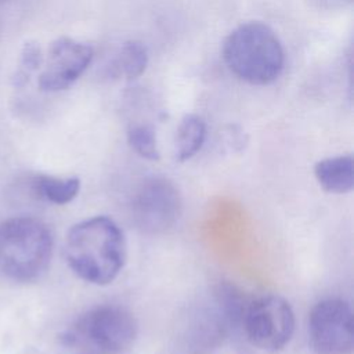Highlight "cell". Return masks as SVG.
Returning a JSON list of instances; mask_svg holds the SVG:
<instances>
[{
    "mask_svg": "<svg viewBox=\"0 0 354 354\" xmlns=\"http://www.w3.org/2000/svg\"><path fill=\"white\" fill-rule=\"evenodd\" d=\"M205 140H206L205 120L195 113L185 115L177 127L176 158L180 162L194 158L202 148Z\"/></svg>",
    "mask_w": 354,
    "mask_h": 354,
    "instance_id": "obj_10",
    "label": "cell"
},
{
    "mask_svg": "<svg viewBox=\"0 0 354 354\" xmlns=\"http://www.w3.org/2000/svg\"><path fill=\"white\" fill-rule=\"evenodd\" d=\"M79 354H86V353H79Z\"/></svg>",
    "mask_w": 354,
    "mask_h": 354,
    "instance_id": "obj_17",
    "label": "cell"
},
{
    "mask_svg": "<svg viewBox=\"0 0 354 354\" xmlns=\"http://www.w3.org/2000/svg\"><path fill=\"white\" fill-rule=\"evenodd\" d=\"M33 187L40 198L55 205H66L79 195L80 178L40 174L33 180Z\"/></svg>",
    "mask_w": 354,
    "mask_h": 354,
    "instance_id": "obj_11",
    "label": "cell"
},
{
    "mask_svg": "<svg viewBox=\"0 0 354 354\" xmlns=\"http://www.w3.org/2000/svg\"><path fill=\"white\" fill-rule=\"evenodd\" d=\"M53 256L50 228L35 217H12L0 224V272L29 282L40 278Z\"/></svg>",
    "mask_w": 354,
    "mask_h": 354,
    "instance_id": "obj_3",
    "label": "cell"
},
{
    "mask_svg": "<svg viewBox=\"0 0 354 354\" xmlns=\"http://www.w3.org/2000/svg\"><path fill=\"white\" fill-rule=\"evenodd\" d=\"M43 62L41 50L40 46L36 41H26L21 50V61H19V69L15 72L12 77V83L17 87H22L28 79L29 75L36 71Z\"/></svg>",
    "mask_w": 354,
    "mask_h": 354,
    "instance_id": "obj_14",
    "label": "cell"
},
{
    "mask_svg": "<svg viewBox=\"0 0 354 354\" xmlns=\"http://www.w3.org/2000/svg\"><path fill=\"white\" fill-rule=\"evenodd\" d=\"M318 184L330 194H347L354 188V159L351 155L329 156L317 162Z\"/></svg>",
    "mask_w": 354,
    "mask_h": 354,
    "instance_id": "obj_9",
    "label": "cell"
},
{
    "mask_svg": "<svg viewBox=\"0 0 354 354\" xmlns=\"http://www.w3.org/2000/svg\"><path fill=\"white\" fill-rule=\"evenodd\" d=\"M137 335L138 324L129 310L104 304L82 314L61 340L86 354H124L134 346Z\"/></svg>",
    "mask_w": 354,
    "mask_h": 354,
    "instance_id": "obj_4",
    "label": "cell"
},
{
    "mask_svg": "<svg viewBox=\"0 0 354 354\" xmlns=\"http://www.w3.org/2000/svg\"><path fill=\"white\" fill-rule=\"evenodd\" d=\"M177 187L165 177H149L137 188L131 202L134 224L147 234H162L171 228L181 214Z\"/></svg>",
    "mask_w": 354,
    "mask_h": 354,
    "instance_id": "obj_7",
    "label": "cell"
},
{
    "mask_svg": "<svg viewBox=\"0 0 354 354\" xmlns=\"http://www.w3.org/2000/svg\"><path fill=\"white\" fill-rule=\"evenodd\" d=\"M242 328L252 346L264 351H279L293 336L295 313L283 297L261 296L248 303Z\"/></svg>",
    "mask_w": 354,
    "mask_h": 354,
    "instance_id": "obj_5",
    "label": "cell"
},
{
    "mask_svg": "<svg viewBox=\"0 0 354 354\" xmlns=\"http://www.w3.org/2000/svg\"><path fill=\"white\" fill-rule=\"evenodd\" d=\"M6 1H8V0H0V3H6Z\"/></svg>",
    "mask_w": 354,
    "mask_h": 354,
    "instance_id": "obj_16",
    "label": "cell"
},
{
    "mask_svg": "<svg viewBox=\"0 0 354 354\" xmlns=\"http://www.w3.org/2000/svg\"><path fill=\"white\" fill-rule=\"evenodd\" d=\"M69 268L93 285H108L120 274L127 259L122 228L106 216H95L75 224L65 239Z\"/></svg>",
    "mask_w": 354,
    "mask_h": 354,
    "instance_id": "obj_1",
    "label": "cell"
},
{
    "mask_svg": "<svg viewBox=\"0 0 354 354\" xmlns=\"http://www.w3.org/2000/svg\"><path fill=\"white\" fill-rule=\"evenodd\" d=\"M354 321L348 301L329 297L317 303L308 315V340L317 354H351Z\"/></svg>",
    "mask_w": 354,
    "mask_h": 354,
    "instance_id": "obj_6",
    "label": "cell"
},
{
    "mask_svg": "<svg viewBox=\"0 0 354 354\" xmlns=\"http://www.w3.org/2000/svg\"><path fill=\"white\" fill-rule=\"evenodd\" d=\"M322 1H328V3H332V4H346V3H351L353 0H322Z\"/></svg>",
    "mask_w": 354,
    "mask_h": 354,
    "instance_id": "obj_15",
    "label": "cell"
},
{
    "mask_svg": "<svg viewBox=\"0 0 354 354\" xmlns=\"http://www.w3.org/2000/svg\"><path fill=\"white\" fill-rule=\"evenodd\" d=\"M223 58L241 80L254 86L275 82L285 64V51L277 33L259 21L236 26L224 40Z\"/></svg>",
    "mask_w": 354,
    "mask_h": 354,
    "instance_id": "obj_2",
    "label": "cell"
},
{
    "mask_svg": "<svg viewBox=\"0 0 354 354\" xmlns=\"http://www.w3.org/2000/svg\"><path fill=\"white\" fill-rule=\"evenodd\" d=\"M127 142L130 148L147 160H159L160 153L156 141V133L149 124H136L129 129Z\"/></svg>",
    "mask_w": 354,
    "mask_h": 354,
    "instance_id": "obj_13",
    "label": "cell"
},
{
    "mask_svg": "<svg viewBox=\"0 0 354 354\" xmlns=\"http://www.w3.org/2000/svg\"><path fill=\"white\" fill-rule=\"evenodd\" d=\"M94 51L87 43L62 36L55 39L47 51L44 68L39 75V88L46 93L71 87L91 64Z\"/></svg>",
    "mask_w": 354,
    "mask_h": 354,
    "instance_id": "obj_8",
    "label": "cell"
},
{
    "mask_svg": "<svg viewBox=\"0 0 354 354\" xmlns=\"http://www.w3.org/2000/svg\"><path fill=\"white\" fill-rule=\"evenodd\" d=\"M148 65V50L142 41L138 40H129L126 41L115 62L113 68L118 75L133 80L140 77Z\"/></svg>",
    "mask_w": 354,
    "mask_h": 354,
    "instance_id": "obj_12",
    "label": "cell"
}]
</instances>
